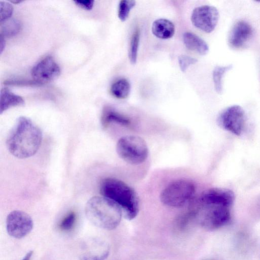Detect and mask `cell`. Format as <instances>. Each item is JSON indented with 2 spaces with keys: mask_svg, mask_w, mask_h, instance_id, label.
Wrapping results in <instances>:
<instances>
[{
  "mask_svg": "<svg viewBox=\"0 0 260 260\" xmlns=\"http://www.w3.org/2000/svg\"><path fill=\"white\" fill-rule=\"evenodd\" d=\"M42 137L39 127L28 118L21 116L10 131L6 146L15 157L26 158L37 153L41 145Z\"/></svg>",
  "mask_w": 260,
  "mask_h": 260,
  "instance_id": "obj_1",
  "label": "cell"
},
{
  "mask_svg": "<svg viewBox=\"0 0 260 260\" xmlns=\"http://www.w3.org/2000/svg\"><path fill=\"white\" fill-rule=\"evenodd\" d=\"M101 194L114 202L128 220L135 218L139 210V202L135 190L123 181L114 178L104 179L100 185Z\"/></svg>",
  "mask_w": 260,
  "mask_h": 260,
  "instance_id": "obj_2",
  "label": "cell"
},
{
  "mask_svg": "<svg viewBox=\"0 0 260 260\" xmlns=\"http://www.w3.org/2000/svg\"><path fill=\"white\" fill-rule=\"evenodd\" d=\"M85 213L91 223L107 230L115 229L123 216L119 207L103 196H94L90 198L86 204Z\"/></svg>",
  "mask_w": 260,
  "mask_h": 260,
  "instance_id": "obj_3",
  "label": "cell"
},
{
  "mask_svg": "<svg viewBox=\"0 0 260 260\" xmlns=\"http://www.w3.org/2000/svg\"><path fill=\"white\" fill-rule=\"evenodd\" d=\"M195 193L196 187L192 181L179 179L168 184L162 189L159 198L165 206L179 208L191 202Z\"/></svg>",
  "mask_w": 260,
  "mask_h": 260,
  "instance_id": "obj_4",
  "label": "cell"
},
{
  "mask_svg": "<svg viewBox=\"0 0 260 260\" xmlns=\"http://www.w3.org/2000/svg\"><path fill=\"white\" fill-rule=\"evenodd\" d=\"M231 207L197 201L193 211L199 223L207 230H214L228 224L231 221Z\"/></svg>",
  "mask_w": 260,
  "mask_h": 260,
  "instance_id": "obj_5",
  "label": "cell"
},
{
  "mask_svg": "<svg viewBox=\"0 0 260 260\" xmlns=\"http://www.w3.org/2000/svg\"><path fill=\"white\" fill-rule=\"evenodd\" d=\"M116 151L123 161L132 165L143 163L148 155L145 141L139 136L133 135L121 137L116 144Z\"/></svg>",
  "mask_w": 260,
  "mask_h": 260,
  "instance_id": "obj_6",
  "label": "cell"
},
{
  "mask_svg": "<svg viewBox=\"0 0 260 260\" xmlns=\"http://www.w3.org/2000/svg\"><path fill=\"white\" fill-rule=\"evenodd\" d=\"M34 223L31 217L26 213L14 210L6 219V229L8 234L15 238L21 239L28 235L33 228Z\"/></svg>",
  "mask_w": 260,
  "mask_h": 260,
  "instance_id": "obj_7",
  "label": "cell"
},
{
  "mask_svg": "<svg viewBox=\"0 0 260 260\" xmlns=\"http://www.w3.org/2000/svg\"><path fill=\"white\" fill-rule=\"evenodd\" d=\"M219 16V12L216 8L204 5L194 9L191 15V21L197 28L210 33L215 29Z\"/></svg>",
  "mask_w": 260,
  "mask_h": 260,
  "instance_id": "obj_8",
  "label": "cell"
},
{
  "mask_svg": "<svg viewBox=\"0 0 260 260\" xmlns=\"http://www.w3.org/2000/svg\"><path fill=\"white\" fill-rule=\"evenodd\" d=\"M218 122L224 129L239 136L245 123V113L241 107L233 105L226 108L219 115Z\"/></svg>",
  "mask_w": 260,
  "mask_h": 260,
  "instance_id": "obj_9",
  "label": "cell"
},
{
  "mask_svg": "<svg viewBox=\"0 0 260 260\" xmlns=\"http://www.w3.org/2000/svg\"><path fill=\"white\" fill-rule=\"evenodd\" d=\"M60 73L58 64L51 56H47L38 62L31 70L35 81L43 84L57 78Z\"/></svg>",
  "mask_w": 260,
  "mask_h": 260,
  "instance_id": "obj_10",
  "label": "cell"
},
{
  "mask_svg": "<svg viewBox=\"0 0 260 260\" xmlns=\"http://www.w3.org/2000/svg\"><path fill=\"white\" fill-rule=\"evenodd\" d=\"M235 199L234 192L228 189L214 188L204 191L197 201L231 207Z\"/></svg>",
  "mask_w": 260,
  "mask_h": 260,
  "instance_id": "obj_11",
  "label": "cell"
},
{
  "mask_svg": "<svg viewBox=\"0 0 260 260\" xmlns=\"http://www.w3.org/2000/svg\"><path fill=\"white\" fill-rule=\"evenodd\" d=\"M252 34L251 25L246 21L239 20L233 26L229 36V42L233 48L242 47Z\"/></svg>",
  "mask_w": 260,
  "mask_h": 260,
  "instance_id": "obj_12",
  "label": "cell"
},
{
  "mask_svg": "<svg viewBox=\"0 0 260 260\" xmlns=\"http://www.w3.org/2000/svg\"><path fill=\"white\" fill-rule=\"evenodd\" d=\"M183 41L186 47L198 54L204 55L209 51V46L202 38L191 32L183 35Z\"/></svg>",
  "mask_w": 260,
  "mask_h": 260,
  "instance_id": "obj_13",
  "label": "cell"
},
{
  "mask_svg": "<svg viewBox=\"0 0 260 260\" xmlns=\"http://www.w3.org/2000/svg\"><path fill=\"white\" fill-rule=\"evenodd\" d=\"M152 32L158 38L168 39L175 33V26L170 20L161 18L155 20L152 25Z\"/></svg>",
  "mask_w": 260,
  "mask_h": 260,
  "instance_id": "obj_14",
  "label": "cell"
},
{
  "mask_svg": "<svg viewBox=\"0 0 260 260\" xmlns=\"http://www.w3.org/2000/svg\"><path fill=\"white\" fill-rule=\"evenodd\" d=\"M0 99L1 114L11 107L24 105V101L22 97L15 94L6 87L1 90Z\"/></svg>",
  "mask_w": 260,
  "mask_h": 260,
  "instance_id": "obj_15",
  "label": "cell"
},
{
  "mask_svg": "<svg viewBox=\"0 0 260 260\" xmlns=\"http://www.w3.org/2000/svg\"><path fill=\"white\" fill-rule=\"evenodd\" d=\"M101 121L102 125L104 127H106L112 122L116 123L123 126H128L131 123L128 118L109 108L104 110Z\"/></svg>",
  "mask_w": 260,
  "mask_h": 260,
  "instance_id": "obj_16",
  "label": "cell"
},
{
  "mask_svg": "<svg viewBox=\"0 0 260 260\" xmlns=\"http://www.w3.org/2000/svg\"><path fill=\"white\" fill-rule=\"evenodd\" d=\"M131 85L129 82L124 78L120 79L114 82L111 86V92L116 98L123 99L129 94Z\"/></svg>",
  "mask_w": 260,
  "mask_h": 260,
  "instance_id": "obj_17",
  "label": "cell"
},
{
  "mask_svg": "<svg viewBox=\"0 0 260 260\" xmlns=\"http://www.w3.org/2000/svg\"><path fill=\"white\" fill-rule=\"evenodd\" d=\"M232 64L225 66H216L214 68L212 73L213 80L215 91L220 94L222 92V79L226 72L231 70Z\"/></svg>",
  "mask_w": 260,
  "mask_h": 260,
  "instance_id": "obj_18",
  "label": "cell"
},
{
  "mask_svg": "<svg viewBox=\"0 0 260 260\" xmlns=\"http://www.w3.org/2000/svg\"><path fill=\"white\" fill-rule=\"evenodd\" d=\"M1 35L12 37L17 34L21 29V24L17 20H7L1 23Z\"/></svg>",
  "mask_w": 260,
  "mask_h": 260,
  "instance_id": "obj_19",
  "label": "cell"
},
{
  "mask_svg": "<svg viewBox=\"0 0 260 260\" xmlns=\"http://www.w3.org/2000/svg\"><path fill=\"white\" fill-rule=\"evenodd\" d=\"M139 40L140 31L138 29H137L131 37L128 51L129 59L133 64H135L137 61Z\"/></svg>",
  "mask_w": 260,
  "mask_h": 260,
  "instance_id": "obj_20",
  "label": "cell"
},
{
  "mask_svg": "<svg viewBox=\"0 0 260 260\" xmlns=\"http://www.w3.org/2000/svg\"><path fill=\"white\" fill-rule=\"evenodd\" d=\"M133 0H122L119 2L118 9V16L121 21H125L128 17L129 12L135 6Z\"/></svg>",
  "mask_w": 260,
  "mask_h": 260,
  "instance_id": "obj_21",
  "label": "cell"
},
{
  "mask_svg": "<svg viewBox=\"0 0 260 260\" xmlns=\"http://www.w3.org/2000/svg\"><path fill=\"white\" fill-rule=\"evenodd\" d=\"M13 11V6L6 2H0V22H4L10 18Z\"/></svg>",
  "mask_w": 260,
  "mask_h": 260,
  "instance_id": "obj_22",
  "label": "cell"
},
{
  "mask_svg": "<svg viewBox=\"0 0 260 260\" xmlns=\"http://www.w3.org/2000/svg\"><path fill=\"white\" fill-rule=\"evenodd\" d=\"M76 219V213L74 212H70L61 220L59 224L60 229L65 231H70L74 226Z\"/></svg>",
  "mask_w": 260,
  "mask_h": 260,
  "instance_id": "obj_23",
  "label": "cell"
},
{
  "mask_svg": "<svg viewBox=\"0 0 260 260\" xmlns=\"http://www.w3.org/2000/svg\"><path fill=\"white\" fill-rule=\"evenodd\" d=\"M198 61L196 58L187 55H181L178 57V62L180 70L184 72L189 66L193 64Z\"/></svg>",
  "mask_w": 260,
  "mask_h": 260,
  "instance_id": "obj_24",
  "label": "cell"
},
{
  "mask_svg": "<svg viewBox=\"0 0 260 260\" xmlns=\"http://www.w3.org/2000/svg\"><path fill=\"white\" fill-rule=\"evenodd\" d=\"M109 250L103 253L95 254H84L81 256V260H105L108 256Z\"/></svg>",
  "mask_w": 260,
  "mask_h": 260,
  "instance_id": "obj_25",
  "label": "cell"
},
{
  "mask_svg": "<svg viewBox=\"0 0 260 260\" xmlns=\"http://www.w3.org/2000/svg\"><path fill=\"white\" fill-rule=\"evenodd\" d=\"M74 3L80 8H82L85 10H90L92 9L94 1L92 0H80V1H74Z\"/></svg>",
  "mask_w": 260,
  "mask_h": 260,
  "instance_id": "obj_26",
  "label": "cell"
},
{
  "mask_svg": "<svg viewBox=\"0 0 260 260\" xmlns=\"http://www.w3.org/2000/svg\"><path fill=\"white\" fill-rule=\"evenodd\" d=\"M0 49H1V53H2L5 46V41L4 38L3 36L0 35Z\"/></svg>",
  "mask_w": 260,
  "mask_h": 260,
  "instance_id": "obj_27",
  "label": "cell"
},
{
  "mask_svg": "<svg viewBox=\"0 0 260 260\" xmlns=\"http://www.w3.org/2000/svg\"><path fill=\"white\" fill-rule=\"evenodd\" d=\"M33 254V251H29L24 256L22 260H30V258Z\"/></svg>",
  "mask_w": 260,
  "mask_h": 260,
  "instance_id": "obj_28",
  "label": "cell"
}]
</instances>
